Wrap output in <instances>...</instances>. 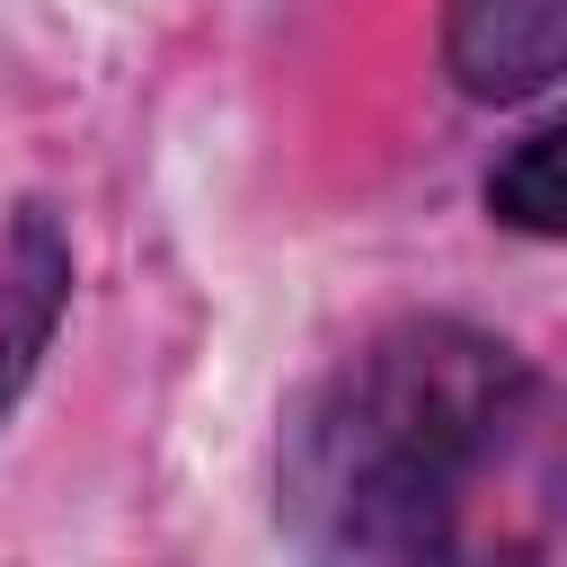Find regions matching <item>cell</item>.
<instances>
[{"label":"cell","mask_w":567,"mask_h":567,"mask_svg":"<svg viewBox=\"0 0 567 567\" xmlns=\"http://www.w3.org/2000/svg\"><path fill=\"white\" fill-rule=\"evenodd\" d=\"M532 372L452 319L372 337L292 425L284 496L328 549L425 558L452 549L470 478L514 443Z\"/></svg>","instance_id":"cell-1"},{"label":"cell","mask_w":567,"mask_h":567,"mask_svg":"<svg viewBox=\"0 0 567 567\" xmlns=\"http://www.w3.org/2000/svg\"><path fill=\"white\" fill-rule=\"evenodd\" d=\"M443 62L470 97H532L567 71V0H452Z\"/></svg>","instance_id":"cell-2"},{"label":"cell","mask_w":567,"mask_h":567,"mask_svg":"<svg viewBox=\"0 0 567 567\" xmlns=\"http://www.w3.org/2000/svg\"><path fill=\"white\" fill-rule=\"evenodd\" d=\"M62 292H71V248H62L53 213H18L0 239V416L18 408L35 354L62 319Z\"/></svg>","instance_id":"cell-3"},{"label":"cell","mask_w":567,"mask_h":567,"mask_svg":"<svg viewBox=\"0 0 567 567\" xmlns=\"http://www.w3.org/2000/svg\"><path fill=\"white\" fill-rule=\"evenodd\" d=\"M487 213L505 230H532V239H567V115H549L540 133H523L496 177H487Z\"/></svg>","instance_id":"cell-4"}]
</instances>
